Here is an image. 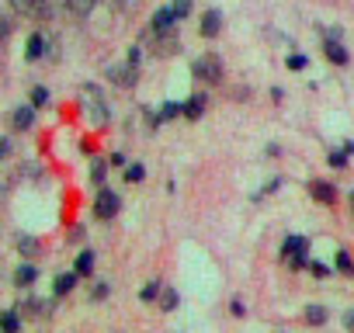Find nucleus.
<instances>
[{
  "label": "nucleus",
  "mask_w": 354,
  "mask_h": 333,
  "mask_svg": "<svg viewBox=\"0 0 354 333\" xmlns=\"http://www.w3.org/2000/svg\"><path fill=\"white\" fill-rule=\"evenodd\" d=\"M80 101H84L87 122H91L94 129H104V125L111 122V108H108V101H104V94H101L97 84H84V87H80Z\"/></svg>",
  "instance_id": "1"
},
{
  "label": "nucleus",
  "mask_w": 354,
  "mask_h": 333,
  "mask_svg": "<svg viewBox=\"0 0 354 333\" xmlns=\"http://www.w3.org/2000/svg\"><path fill=\"white\" fill-rule=\"evenodd\" d=\"M91 181H94V184H101V181H104V163H94V171H91Z\"/></svg>",
  "instance_id": "32"
},
{
  "label": "nucleus",
  "mask_w": 354,
  "mask_h": 333,
  "mask_svg": "<svg viewBox=\"0 0 354 333\" xmlns=\"http://www.w3.org/2000/svg\"><path fill=\"white\" fill-rule=\"evenodd\" d=\"M306 323H309V326H323V323H326V309L316 305V302L306 305Z\"/></svg>",
  "instance_id": "21"
},
{
  "label": "nucleus",
  "mask_w": 354,
  "mask_h": 333,
  "mask_svg": "<svg viewBox=\"0 0 354 333\" xmlns=\"http://www.w3.org/2000/svg\"><path fill=\"white\" fill-rule=\"evenodd\" d=\"M205 104H209L205 94H195V97H188V101L181 104V115H185L188 122H198V118L205 115Z\"/></svg>",
  "instance_id": "9"
},
{
  "label": "nucleus",
  "mask_w": 354,
  "mask_h": 333,
  "mask_svg": "<svg viewBox=\"0 0 354 333\" xmlns=\"http://www.w3.org/2000/svg\"><path fill=\"white\" fill-rule=\"evenodd\" d=\"M156 302H160V309H163V312H174V309H177V302H181V298H177V292H174L170 285H163V288H160V298H156Z\"/></svg>",
  "instance_id": "19"
},
{
  "label": "nucleus",
  "mask_w": 354,
  "mask_h": 333,
  "mask_svg": "<svg viewBox=\"0 0 354 333\" xmlns=\"http://www.w3.org/2000/svg\"><path fill=\"white\" fill-rule=\"evenodd\" d=\"M11 32H15V28H11V21H8L4 15H0V42H4V39H8Z\"/></svg>",
  "instance_id": "33"
},
{
  "label": "nucleus",
  "mask_w": 354,
  "mask_h": 333,
  "mask_svg": "<svg viewBox=\"0 0 354 333\" xmlns=\"http://www.w3.org/2000/svg\"><path fill=\"white\" fill-rule=\"evenodd\" d=\"M129 63H136V66H139V63H142V53H139V49H136V46H132V49H129Z\"/></svg>",
  "instance_id": "36"
},
{
  "label": "nucleus",
  "mask_w": 354,
  "mask_h": 333,
  "mask_svg": "<svg viewBox=\"0 0 354 333\" xmlns=\"http://www.w3.org/2000/svg\"><path fill=\"white\" fill-rule=\"evenodd\" d=\"M11 8L25 18H49V4L46 0H11Z\"/></svg>",
  "instance_id": "6"
},
{
  "label": "nucleus",
  "mask_w": 354,
  "mask_h": 333,
  "mask_svg": "<svg viewBox=\"0 0 354 333\" xmlns=\"http://www.w3.org/2000/svg\"><path fill=\"white\" fill-rule=\"evenodd\" d=\"M351 205H354V195H351Z\"/></svg>",
  "instance_id": "38"
},
{
  "label": "nucleus",
  "mask_w": 354,
  "mask_h": 333,
  "mask_svg": "<svg viewBox=\"0 0 354 333\" xmlns=\"http://www.w3.org/2000/svg\"><path fill=\"white\" fill-rule=\"evenodd\" d=\"M219 28H223V15H219V11H205V15H202V35H205V39H216Z\"/></svg>",
  "instance_id": "12"
},
{
  "label": "nucleus",
  "mask_w": 354,
  "mask_h": 333,
  "mask_svg": "<svg viewBox=\"0 0 354 333\" xmlns=\"http://www.w3.org/2000/svg\"><path fill=\"white\" fill-rule=\"evenodd\" d=\"M118 209H122V198H118L111 188H101L97 198H94V216H97L101 222H108V219L118 216Z\"/></svg>",
  "instance_id": "5"
},
{
  "label": "nucleus",
  "mask_w": 354,
  "mask_h": 333,
  "mask_svg": "<svg viewBox=\"0 0 354 333\" xmlns=\"http://www.w3.org/2000/svg\"><path fill=\"white\" fill-rule=\"evenodd\" d=\"M323 53H326V59H330L333 66H347V59H351V56H347V49H344L337 39H330V35L323 39Z\"/></svg>",
  "instance_id": "8"
},
{
  "label": "nucleus",
  "mask_w": 354,
  "mask_h": 333,
  "mask_svg": "<svg viewBox=\"0 0 354 333\" xmlns=\"http://www.w3.org/2000/svg\"><path fill=\"white\" fill-rule=\"evenodd\" d=\"M192 77L202 80V84H219L223 80V59L216 53H205L192 63Z\"/></svg>",
  "instance_id": "3"
},
{
  "label": "nucleus",
  "mask_w": 354,
  "mask_h": 333,
  "mask_svg": "<svg viewBox=\"0 0 354 333\" xmlns=\"http://www.w3.org/2000/svg\"><path fill=\"white\" fill-rule=\"evenodd\" d=\"M230 312H233V316H243V312H247V305H243L240 298H233V302H230Z\"/></svg>",
  "instance_id": "34"
},
{
  "label": "nucleus",
  "mask_w": 354,
  "mask_h": 333,
  "mask_svg": "<svg viewBox=\"0 0 354 333\" xmlns=\"http://www.w3.org/2000/svg\"><path fill=\"white\" fill-rule=\"evenodd\" d=\"M309 195H313L319 205H333V202H337V188L326 184V181H313V184H309Z\"/></svg>",
  "instance_id": "10"
},
{
  "label": "nucleus",
  "mask_w": 354,
  "mask_h": 333,
  "mask_svg": "<svg viewBox=\"0 0 354 333\" xmlns=\"http://www.w3.org/2000/svg\"><path fill=\"white\" fill-rule=\"evenodd\" d=\"M281 260L292 267V271H302L309 264V240L306 236H288L281 243Z\"/></svg>",
  "instance_id": "2"
},
{
  "label": "nucleus",
  "mask_w": 354,
  "mask_h": 333,
  "mask_svg": "<svg viewBox=\"0 0 354 333\" xmlns=\"http://www.w3.org/2000/svg\"><path fill=\"white\" fill-rule=\"evenodd\" d=\"M11 156V139H0V160Z\"/></svg>",
  "instance_id": "35"
},
{
  "label": "nucleus",
  "mask_w": 354,
  "mask_h": 333,
  "mask_svg": "<svg viewBox=\"0 0 354 333\" xmlns=\"http://www.w3.org/2000/svg\"><path fill=\"white\" fill-rule=\"evenodd\" d=\"M35 278H39V271H35L32 264H21V267L15 271V285H18V288H28V285H35Z\"/></svg>",
  "instance_id": "18"
},
{
  "label": "nucleus",
  "mask_w": 354,
  "mask_h": 333,
  "mask_svg": "<svg viewBox=\"0 0 354 333\" xmlns=\"http://www.w3.org/2000/svg\"><path fill=\"white\" fill-rule=\"evenodd\" d=\"M101 298H108V285H94V292H91V302H101Z\"/></svg>",
  "instance_id": "31"
},
{
  "label": "nucleus",
  "mask_w": 354,
  "mask_h": 333,
  "mask_svg": "<svg viewBox=\"0 0 354 333\" xmlns=\"http://www.w3.org/2000/svg\"><path fill=\"white\" fill-rule=\"evenodd\" d=\"M156 115H160V122H170V118H177V115H181V104H174V101H167V104H163V108H160Z\"/></svg>",
  "instance_id": "24"
},
{
  "label": "nucleus",
  "mask_w": 354,
  "mask_h": 333,
  "mask_svg": "<svg viewBox=\"0 0 354 333\" xmlns=\"http://www.w3.org/2000/svg\"><path fill=\"white\" fill-rule=\"evenodd\" d=\"M142 178H146V166H142V163H129V166H125V181H129V184H139Z\"/></svg>",
  "instance_id": "23"
},
{
  "label": "nucleus",
  "mask_w": 354,
  "mask_h": 333,
  "mask_svg": "<svg viewBox=\"0 0 354 333\" xmlns=\"http://www.w3.org/2000/svg\"><path fill=\"white\" fill-rule=\"evenodd\" d=\"M170 8H174L177 18H188L192 15V0H170Z\"/></svg>",
  "instance_id": "25"
},
{
  "label": "nucleus",
  "mask_w": 354,
  "mask_h": 333,
  "mask_svg": "<svg viewBox=\"0 0 354 333\" xmlns=\"http://www.w3.org/2000/svg\"><path fill=\"white\" fill-rule=\"evenodd\" d=\"M174 21H177V15H174V8H160L156 15H153V35H170L174 32Z\"/></svg>",
  "instance_id": "7"
},
{
  "label": "nucleus",
  "mask_w": 354,
  "mask_h": 333,
  "mask_svg": "<svg viewBox=\"0 0 354 333\" xmlns=\"http://www.w3.org/2000/svg\"><path fill=\"white\" fill-rule=\"evenodd\" d=\"M21 330V319H18V312H0V333H18Z\"/></svg>",
  "instance_id": "20"
},
{
  "label": "nucleus",
  "mask_w": 354,
  "mask_h": 333,
  "mask_svg": "<svg viewBox=\"0 0 354 333\" xmlns=\"http://www.w3.org/2000/svg\"><path fill=\"white\" fill-rule=\"evenodd\" d=\"M46 56V39L35 32V35H28V46H25V59L28 63H35V59H42Z\"/></svg>",
  "instance_id": "13"
},
{
  "label": "nucleus",
  "mask_w": 354,
  "mask_h": 333,
  "mask_svg": "<svg viewBox=\"0 0 354 333\" xmlns=\"http://www.w3.org/2000/svg\"><path fill=\"white\" fill-rule=\"evenodd\" d=\"M347 149H340V153H330V166H333V171H344V166H347Z\"/></svg>",
  "instance_id": "26"
},
{
  "label": "nucleus",
  "mask_w": 354,
  "mask_h": 333,
  "mask_svg": "<svg viewBox=\"0 0 354 333\" xmlns=\"http://www.w3.org/2000/svg\"><path fill=\"white\" fill-rule=\"evenodd\" d=\"M309 271H313L316 278H330V267H326V264H319V260H313V264H309Z\"/></svg>",
  "instance_id": "30"
},
{
  "label": "nucleus",
  "mask_w": 354,
  "mask_h": 333,
  "mask_svg": "<svg viewBox=\"0 0 354 333\" xmlns=\"http://www.w3.org/2000/svg\"><path fill=\"white\" fill-rule=\"evenodd\" d=\"M306 63H309V59H306V56H299V53L285 59V66H288V70H306Z\"/></svg>",
  "instance_id": "27"
},
{
  "label": "nucleus",
  "mask_w": 354,
  "mask_h": 333,
  "mask_svg": "<svg viewBox=\"0 0 354 333\" xmlns=\"http://www.w3.org/2000/svg\"><path fill=\"white\" fill-rule=\"evenodd\" d=\"M77 278H80L77 271H70V274H59V278H56V285H53V292H56L59 298H63V295H70V292L77 288Z\"/></svg>",
  "instance_id": "17"
},
{
  "label": "nucleus",
  "mask_w": 354,
  "mask_h": 333,
  "mask_svg": "<svg viewBox=\"0 0 354 333\" xmlns=\"http://www.w3.org/2000/svg\"><path fill=\"white\" fill-rule=\"evenodd\" d=\"M94 4H97V0H63L66 15H73V18H87L94 11Z\"/></svg>",
  "instance_id": "14"
},
{
  "label": "nucleus",
  "mask_w": 354,
  "mask_h": 333,
  "mask_svg": "<svg viewBox=\"0 0 354 333\" xmlns=\"http://www.w3.org/2000/svg\"><path fill=\"white\" fill-rule=\"evenodd\" d=\"M46 101H49V91H46V87H35V91H32V104H35V108H42Z\"/></svg>",
  "instance_id": "28"
},
{
  "label": "nucleus",
  "mask_w": 354,
  "mask_h": 333,
  "mask_svg": "<svg viewBox=\"0 0 354 333\" xmlns=\"http://www.w3.org/2000/svg\"><path fill=\"white\" fill-rule=\"evenodd\" d=\"M73 271H77L80 278H91V271H94V250H80V254H77Z\"/></svg>",
  "instance_id": "16"
},
{
  "label": "nucleus",
  "mask_w": 354,
  "mask_h": 333,
  "mask_svg": "<svg viewBox=\"0 0 354 333\" xmlns=\"http://www.w3.org/2000/svg\"><path fill=\"white\" fill-rule=\"evenodd\" d=\"M160 288H163V278L149 281V285H146V288L139 292V298H142V302H156V298H160Z\"/></svg>",
  "instance_id": "22"
},
{
  "label": "nucleus",
  "mask_w": 354,
  "mask_h": 333,
  "mask_svg": "<svg viewBox=\"0 0 354 333\" xmlns=\"http://www.w3.org/2000/svg\"><path fill=\"white\" fill-rule=\"evenodd\" d=\"M344 326L354 333V309H347V312H344Z\"/></svg>",
  "instance_id": "37"
},
{
  "label": "nucleus",
  "mask_w": 354,
  "mask_h": 333,
  "mask_svg": "<svg viewBox=\"0 0 354 333\" xmlns=\"http://www.w3.org/2000/svg\"><path fill=\"white\" fill-rule=\"evenodd\" d=\"M104 73H108V80H111V84H118V87H125V91L139 84V66H136V63H129V59H125V63H111Z\"/></svg>",
  "instance_id": "4"
},
{
  "label": "nucleus",
  "mask_w": 354,
  "mask_h": 333,
  "mask_svg": "<svg viewBox=\"0 0 354 333\" xmlns=\"http://www.w3.org/2000/svg\"><path fill=\"white\" fill-rule=\"evenodd\" d=\"M15 243H18V254H21V257H35V254L42 250L39 236H28V233H21V236H18Z\"/></svg>",
  "instance_id": "15"
},
{
  "label": "nucleus",
  "mask_w": 354,
  "mask_h": 333,
  "mask_svg": "<svg viewBox=\"0 0 354 333\" xmlns=\"http://www.w3.org/2000/svg\"><path fill=\"white\" fill-rule=\"evenodd\" d=\"M21 309H25L28 316H39V312H42V302H39V298H28V302H21Z\"/></svg>",
  "instance_id": "29"
},
{
  "label": "nucleus",
  "mask_w": 354,
  "mask_h": 333,
  "mask_svg": "<svg viewBox=\"0 0 354 333\" xmlns=\"http://www.w3.org/2000/svg\"><path fill=\"white\" fill-rule=\"evenodd\" d=\"M32 122H35V104H21V108H15V115H11V125H15L18 132L32 129Z\"/></svg>",
  "instance_id": "11"
}]
</instances>
